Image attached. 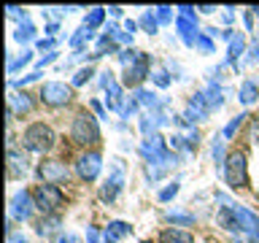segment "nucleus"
<instances>
[{
    "label": "nucleus",
    "mask_w": 259,
    "mask_h": 243,
    "mask_svg": "<svg viewBox=\"0 0 259 243\" xmlns=\"http://www.w3.org/2000/svg\"><path fill=\"white\" fill-rule=\"evenodd\" d=\"M216 202H222V211H219V224L227 227V230L232 232H243L248 235L251 240H259V216L251 214L248 208L238 206L235 200H230L227 194L216 192Z\"/></svg>",
    "instance_id": "obj_1"
},
{
    "label": "nucleus",
    "mask_w": 259,
    "mask_h": 243,
    "mask_svg": "<svg viewBox=\"0 0 259 243\" xmlns=\"http://www.w3.org/2000/svg\"><path fill=\"white\" fill-rule=\"evenodd\" d=\"M22 143H24V149H27V151L46 154L54 146V130L49 125H44V122H35V125H30L22 133Z\"/></svg>",
    "instance_id": "obj_2"
},
{
    "label": "nucleus",
    "mask_w": 259,
    "mask_h": 243,
    "mask_svg": "<svg viewBox=\"0 0 259 243\" xmlns=\"http://www.w3.org/2000/svg\"><path fill=\"white\" fill-rule=\"evenodd\" d=\"M70 135H73V141L81 143V146H95L97 141H100V127H97V119L89 116L87 111L76 113L73 127H70Z\"/></svg>",
    "instance_id": "obj_3"
},
{
    "label": "nucleus",
    "mask_w": 259,
    "mask_h": 243,
    "mask_svg": "<svg viewBox=\"0 0 259 243\" xmlns=\"http://www.w3.org/2000/svg\"><path fill=\"white\" fill-rule=\"evenodd\" d=\"M224 181L232 189H243L248 186V165H246V154L243 151H232L224 162Z\"/></svg>",
    "instance_id": "obj_4"
},
{
    "label": "nucleus",
    "mask_w": 259,
    "mask_h": 243,
    "mask_svg": "<svg viewBox=\"0 0 259 243\" xmlns=\"http://www.w3.org/2000/svg\"><path fill=\"white\" fill-rule=\"evenodd\" d=\"M32 200H35V208L40 211L44 216H52L57 208L62 206V189L60 186H54V184H40L32 189Z\"/></svg>",
    "instance_id": "obj_5"
},
{
    "label": "nucleus",
    "mask_w": 259,
    "mask_h": 243,
    "mask_svg": "<svg viewBox=\"0 0 259 243\" xmlns=\"http://www.w3.org/2000/svg\"><path fill=\"white\" fill-rule=\"evenodd\" d=\"M40 100L46 105H52V108H60V105H68L70 97H73V89L68 84H62V81H49V84L40 87Z\"/></svg>",
    "instance_id": "obj_6"
},
{
    "label": "nucleus",
    "mask_w": 259,
    "mask_h": 243,
    "mask_svg": "<svg viewBox=\"0 0 259 243\" xmlns=\"http://www.w3.org/2000/svg\"><path fill=\"white\" fill-rule=\"evenodd\" d=\"M38 176H40V184H54V186H60L68 181V176H70V170L65 162L60 159H46V162H40L38 165Z\"/></svg>",
    "instance_id": "obj_7"
},
{
    "label": "nucleus",
    "mask_w": 259,
    "mask_h": 243,
    "mask_svg": "<svg viewBox=\"0 0 259 243\" xmlns=\"http://www.w3.org/2000/svg\"><path fill=\"white\" fill-rule=\"evenodd\" d=\"M121 189H124V165H121L119 159H113L111 176H108V181H105L103 189H100V200L103 202H113V200L119 197Z\"/></svg>",
    "instance_id": "obj_8"
},
{
    "label": "nucleus",
    "mask_w": 259,
    "mask_h": 243,
    "mask_svg": "<svg viewBox=\"0 0 259 243\" xmlns=\"http://www.w3.org/2000/svg\"><path fill=\"white\" fill-rule=\"evenodd\" d=\"M100 87L105 89V95H108V97H105L108 108L121 113V108H124V92H121V84H119L116 78H113V73H111V70L100 73Z\"/></svg>",
    "instance_id": "obj_9"
},
{
    "label": "nucleus",
    "mask_w": 259,
    "mask_h": 243,
    "mask_svg": "<svg viewBox=\"0 0 259 243\" xmlns=\"http://www.w3.org/2000/svg\"><path fill=\"white\" fill-rule=\"evenodd\" d=\"M32 208H35V200H32L30 189H19L11 197V219L14 222H27L32 216Z\"/></svg>",
    "instance_id": "obj_10"
},
{
    "label": "nucleus",
    "mask_w": 259,
    "mask_h": 243,
    "mask_svg": "<svg viewBox=\"0 0 259 243\" xmlns=\"http://www.w3.org/2000/svg\"><path fill=\"white\" fill-rule=\"evenodd\" d=\"M76 170H78V176L84 178V181H95V178L100 176V170H103V154L100 151L81 154L78 162H76Z\"/></svg>",
    "instance_id": "obj_11"
},
{
    "label": "nucleus",
    "mask_w": 259,
    "mask_h": 243,
    "mask_svg": "<svg viewBox=\"0 0 259 243\" xmlns=\"http://www.w3.org/2000/svg\"><path fill=\"white\" fill-rule=\"evenodd\" d=\"M146 76H149V54L141 52V57L124 68V84L127 87H138Z\"/></svg>",
    "instance_id": "obj_12"
},
{
    "label": "nucleus",
    "mask_w": 259,
    "mask_h": 243,
    "mask_svg": "<svg viewBox=\"0 0 259 243\" xmlns=\"http://www.w3.org/2000/svg\"><path fill=\"white\" fill-rule=\"evenodd\" d=\"M210 116V105L205 103V95L197 92V95H192V100L189 105H186V111H184V119L189 122V125H194V122H205Z\"/></svg>",
    "instance_id": "obj_13"
},
{
    "label": "nucleus",
    "mask_w": 259,
    "mask_h": 243,
    "mask_svg": "<svg viewBox=\"0 0 259 243\" xmlns=\"http://www.w3.org/2000/svg\"><path fill=\"white\" fill-rule=\"evenodd\" d=\"M176 27H178V35H181V40H184L186 46H194V44H197V38H200L197 19H189V16L178 14V16H176Z\"/></svg>",
    "instance_id": "obj_14"
},
{
    "label": "nucleus",
    "mask_w": 259,
    "mask_h": 243,
    "mask_svg": "<svg viewBox=\"0 0 259 243\" xmlns=\"http://www.w3.org/2000/svg\"><path fill=\"white\" fill-rule=\"evenodd\" d=\"M32 111V100L27 92H11L8 95V113L11 116H24Z\"/></svg>",
    "instance_id": "obj_15"
},
{
    "label": "nucleus",
    "mask_w": 259,
    "mask_h": 243,
    "mask_svg": "<svg viewBox=\"0 0 259 243\" xmlns=\"http://www.w3.org/2000/svg\"><path fill=\"white\" fill-rule=\"evenodd\" d=\"M27 170H30V165H27V157L24 154H19V151H8V176L11 178H22V176H27Z\"/></svg>",
    "instance_id": "obj_16"
},
{
    "label": "nucleus",
    "mask_w": 259,
    "mask_h": 243,
    "mask_svg": "<svg viewBox=\"0 0 259 243\" xmlns=\"http://www.w3.org/2000/svg\"><path fill=\"white\" fill-rule=\"evenodd\" d=\"M60 227H62V219L57 214H52V216H44L35 224V232L40 235V238H52V235L57 238V235H60Z\"/></svg>",
    "instance_id": "obj_17"
},
{
    "label": "nucleus",
    "mask_w": 259,
    "mask_h": 243,
    "mask_svg": "<svg viewBox=\"0 0 259 243\" xmlns=\"http://www.w3.org/2000/svg\"><path fill=\"white\" fill-rule=\"evenodd\" d=\"M243 54H246V35H243V32H235L232 40H230V49H227V62L235 65Z\"/></svg>",
    "instance_id": "obj_18"
},
{
    "label": "nucleus",
    "mask_w": 259,
    "mask_h": 243,
    "mask_svg": "<svg viewBox=\"0 0 259 243\" xmlns=\"http://www.w3.org/2000/svg\"><path fill=\"white\" fill-rule=\"evenodd\" d=\"M124 235H130V224L127 222H111L108 227H105V232H103V240L105 243H116L121 240Z\"/></svg>",
    "instance_id": "obj_19"
},
{
    "label": "nucleus",
    "mask_w": 259,
    "mask_h": 243,
    "mask_svg": "<svg viewBox=\"0 0 259 243\" xmlns=\"http://www.w3.org/2000/svg\"><path fill=\"white\" fill-rule=\"evenodd\" d=\"M202 95H205V103L210 105V111H216L224 105V92H222V87H216V81H210V84L202 89Z\"/></svg>",
    "instance_id": "obj_20"
},
{
    "label": "nucleus",
    "mask_w": 259,
    "mask_h": 243,
    "mask_svg": "<svg viewBox=\"0 0 259 243\" xmlns=\"http://www.w3.org/2000/svg\"><path fill=\"white\" fill-rule=\"evenodd\" d=\"M256 97H259V87H256V84H254V81H251V78H246V81H243V84H240L238 100H240L243 105H251V103L256 100Z\"/></svg>",
    "instance_id": "obj_21"
},
{
    "label": "nucleus",
    "mask_w": 259,
    "mask_h": 243,
    "mask_svg": "<svg viewBox=\"0 0 259 243\" xmlns=\"http://www.w3.org/2000/svg\"><path fill=\"white\" fill-rule=\"evenodd\" d=\"M32 38H35V27H32V22H30V16H27V19H22V24L16 27L14 40H19V44H30Z\"/></svg>",
    "instance_id": "obj_22"
},
{
    "label": "nucleus",
    "mask_w": 259,
    "mask_h": 243,
    "mask_svg": "<svg viewBox=\"0 0 259 243\" xmlns=\"http://www.w3.org/2000/svg\"><path fill=\"white\" fill-rule=\"evenodd\" d=\"M162 243H194V238L189 232L184 230H176V227H170V230L162 232Z\"/></svg>",
    "instance_id": "obj_23"
},
{
    "label": "nucleus",
    "mask_w": 259,
    "mask_h": 243,
    "mask_svg": "<svg viewBox=\"0 0 259 243\" xmlns=\"http://www.w3.org/2000/svg\"><path fill=\"white\" fill-rule=\"evenodd\" d=\"M165 219H167L173 227H192V224H194V216H192V214H181V211H167Z\"/></svg>",
    "instance_id": "obj_24"
},
{
    "label": "nucleus",
    "mask_w": 259,
    "mask_h": 243,
    "mask_svg": "<svg viewBox=\"0 0 259 243\" xmlns=\"http://www.w3.org/2000/svg\"><path fill=\"white\" fill-rule=\"evenodd\" d=\"M92 38H95V32L89 30L87 24H81V27L76 30V35H73V38L68 40V44H70L73 49H81V46H84V44H89V40H92Z\"/></svg>",
    "instance_id": "obj_25"
},
{
    "label": "nucleus",
    "mask_w": 259,
    "mask_h": 243,
    "mask_svg": "<svg viewBox=\"0 0 259 243\" xmlns=\"http://www.w3.org/2000/svg\"><path fill=\"white\" fill-rule=\"evenodd\" d=\"M103 19H105V8H92V11L87 14L84 24L89 30H95V27H100V24H103Z\"/></svg>",
    "instance_id": "obj_26"
},
{
    "label": "nucleus",
    "mask_w": 259,
    "mask_h": 243,
    "mask_svg": "<svg viewBox=\"0 0 259 243\" xmlns=\"http://www.w3.org/2000/svg\"><path fill=\"white\" fill-rule=\"evenodd\" d=\"M105 35L111 40H119V44H133V35H130V32H121L116 24H108V27H105Z\"/></svg>",
    "instance_id": "obj_27"
},
{
    "label": "nucleus",
    "mask_w": 259,
    "mask_h": 243,
    "mask_svg": "<svg viewBox=\"0 0 259 243\" xmlns=\"http://www.w3.org/2000/svg\"><path fill=\"white\" fill-rule=\"evenodd\" d=\"M210 154H213L216 165H224V162H227V157H224V141H222V135H213V146H210Z\"/></svg>",
    "instance_id": "obj_28"
},
{
    "label": "nucleus",
    "mask_w": 259,
    "mask_h": 243,
    "mask_svg": "<svg viewBox=\"0 0 259 243\" xmlns=\"http://www.w3.org/2000/svg\"><path fill=\"white\" fill-rule=\"evenodd\" d=\"M248 116H246V113H238V116H232V122H230V125H227L224 127V138H235V133H238V130L243 127V122H246Z\"/></svg>",
    "instance_id": "obj_29"
},
{
    "label": "nucleus",
    "mask_w": 259,
    "mask_h": 243,
    "mask_svg": "<svg viewBox=\"0 0 259 243\" xmlns=\"http://www.w3.org/2000/svg\"><path fill=\"white\" fill-rule=\"evenodd\" d=\"M141 27L149 32V35H154V32L159 30V22H157V16H154L151 11H146L143 16H141Z\"/></svg>",
    "instance_id": "obj_30"
},
{
    "label": "nucleus",
    "mask_w": 259,
    "mask_h": 243,
    "mask_svg": "<svg viewBox=\"0 0 259 243\" xmlns=\"http://www.w3.org/2000/svg\"><path fill=\"white\" fill-rule=\"evenodd\" d=\"M30 60H32V52H22L19 57H16V60H11V62H8V73L14 76V73L19 70V68H24V65H27Z\"/></svg>",
    "instance_id": "obj_31"
},
{
    "label": "nucleus",
    "mask_w": 259,
    "mask_h": 243,
    "mask_svg": "<svg viewBox=\"0 0 259 243\" xmlns=\"http://www.w3.org/2000/svg\"><path fill=\"white\" fill-rule=\"evenodd\" d=\"M154 16H157L159 24H167V22H173V8L170 6H157L154 8Z\"/></svg>",
    "instance_id": "obj_32"
},
{
    "label": "nucleus",
    "mask_w": 259,
    "mask_h": 243,
    "mask_svg": "<svg viewBox=\"0 0 259 243\" xmlns=\"http://www.w3.org/2000/svg\"><path fill=\"white\" fill-rule=\"evenodd\" d=\"M194 49H200L202 54H213V40H210V35H205V32H200V38H197V44H194Z\"/></svg>",
    "instance_id": "obj_33"
},
{
    "label": "nucleus",
    "mask_w": 259,
    "mask_h": 243,
    "mask_svg": "<svg viewBox=\"0 0 259 243\" xmlns=\"http://www.w3.org/2000/svg\"><path fill=\"white\" fill-rule=\"evenodd\" d=\"M178 189H181V184H178V181H173V184H167L165 189L159 192V202H167V200H173L176 194H178Z\"/></svg>",
    "instance_id": "obj_34"
},
{
    "label": "nucleus",
    "mask_w": 259,
    "mask_h": 243,
    "mask_svg": "<svg viewBox=\"0 0 259 243\" xmlns=\"http://www.w3.org/2000/svg\"><path fill=\"white\" fill-rule=\"evenodd\" d=\"M151 78H154V84H157V87H162V89H165V87H170V73H167L165 68L154 70V73H151Z\"/></svg>",
    "instance_id": "obj_35"
},
{
    "label": "nucleus",
    "mask_w": 259,
    "mask_h": 243,
    "mask_svg": "<svg viewBox=\"0 0 259 243\" xmlns=\"http://www.w3.org/2000/svg\"><path fill=\"white\" fill-rule=\"evenodd\" d=\"M248 57H246V65H254V62H259V35L251 40V49L246 52Z\"/></svg>",
    "instance_id": "obj_36"
},
{
    "label": "nucleus",
    "mask_w": 259,
    "mask_h": 243,
    "mask_svg": "<svg viewBox=\"0 0 259 243\" xmlns=\"http://www.w3.org/2000/svg\"><path fill=\"white\" fill-rule=\"evenodd\" d=\"M92 68H81L78 73H76V76H73V87H81V84H87V81L89 78H92Z\"/></svg>",
    "instance_id": "obj_37"
},
{
    "label": "nucleus",
    "mask_w": 259,
    "mask_h": 243,
    "mask_svg": "<svg viewBox=\"0 0 259 243\" xmlns=\"http://www.w3.org/2000/svg\"><path fill=\"white\" fill-rule=\"evenodd\" d=\"M54 243H81V238H78L76 232H60L54 238Z\"/></svg>",
    "instance_id": "obj_38"
},
{
    "label": "nucleus",
    "mask_w": 259,
    "mask_h": 243,
    "mask_svg": "<svg viewBox=\"0 0 259 243\" xmlns=\"http://www.w3.org/2000/svg\"><path fill=\"white\" fill-rule=\"evenodd\" d=\"M35 46L40 49V52H44V49H46V52L52 54V52H54V46H57V40H54V38H40V40H38Z\"/></svg>",
    "instance_id": "obj_39"
},
{
    "label": "nucleus",
    "mask_w": 259,
    "mask_h": 243,
    "mask_svg": "<svg viewBox=\"0 0 259 243\" xmlns=\"http://www.w3.org/2000/svg\"><path fill=\"white\" fill-rule=\"evenodd\" d=\"M87 243H100V230L97 227H89L87 230Z\"/></svg>",
    "instance_id": "obj_40"
},
{
    "label": "nucleus",
    "mask_w": 259,
    "mask_h": 243,
    "mask_svg": "<svg viewBox=\"0 0 259 243\" xmlns=\"http://www.w3.org/2000/svg\"><path fill=\"white\" fill-rule=\"evenodd\" d=\"M197 8H192V6H178V14H184V16H189V19H197Z\"/></svg>",
    "instance_id": "obj_41"
},
{
    "label": "nucleus",
    "mask_w": 259,
    "mask_h": 243,
    "mask_svg": "<svg viewBox=\"0 0 259 243\" xmlns=\"http://www.w3.org/2000/svg\"><path fill=\"white\" fill-rule=\"evenodd\" d=\"M54 60H57V52H52V54H46V57H44V60H40V62H38V70H44V68H46V65H49V62H54Z\"/></svg>",
    "instance_id": "obj_42"
},
{
    "label": "nucleus",
    "mask_w": 259,
    "mask_h": 243,
    "mask_svg": "<svg viewBox=\"0 0 259 243\" xmlns=\"http://www.w3.org/2000/svg\"><path fill=\"white\" fill-rule=\"evenodd\" d=\"M251 141H259V116L251 122Z\"/></svg>",
    "instance_id": "obj_43"
},
{
    "label": "nucleus",
    "mask_w": 259,
    "mask_h": 243,
    "mask_svg": "<svg viewBox=\"0 0 259 243\" xmlns=\"http://www.w3.org/2000/svg\"><path fill=\"white\" fill-rule=\"evenodd\" d=\"M8 243H27L22 232H8Z\"/></svg>",
    "instance_id": "obj_44"
},
{
    "label": "nucleus",
    "mask_w": 259,
    "mask_h": 243,
    "mask_svg": "<svg viewBox=\"0 0 259 243\" xmlns=\"http://www.w3.org/2000/svg\"><path fill=\"white\" fill-rule=\"evenodd\" d=\"M92 108H95L97 113H100V119H105V108H103V105L97 103V100H92Z\"/></svg>",
    "instance_id": "obj_45"
},
{
    "label": "nucleus",
    "mask_w": 259,
    "mask_h": 243,
    "mask_svg": "<svg viewBox=\"0 0 259 243\" xmlns=\"http://www.w3.org/2000/svg\"><path fill=\"white\" fill-rule=\"evenodd\" d=\"M135 27H138V24H135L133 19H127V22H124V30L130 32V35H133V32H135Z\"/></svg>",
    "instance_id": "obj_46"
},
{
    "label": "nucleus",
    "mask_w": 259,
    "mask_h": 243,
    "mask_svg": "<svg viewBox=\"0 0 259 243\" xmlns=\"http://www.w3.org/2000/svg\"><path fill=\"white\" fill-rule=\"evenodd\" d=\"M108 14H111V16H121V14H124V11H121L119 6H111V8H108Z\"/></svg>",
    "instance_id": "obj_47"
},
{
    "label": "nucleus",
    "mask_w": 259,
    "mask_h": 243,
    "mask_svg": "<svg viewBox=\"0 0 259 243\" xmlns=\"http://www.w3.org/2000/svg\"><path fill=\"white\" fill-rule=\"evenodd\" d=\"M197 11H202V14H213V11H216V8H213V6H200V8H197Z\"/></svg>",
    "instance_id": "obj_48"
},
{
    "label": "nucleus",
    "mask_w": 259,
    "mask_h": 243,
    "mask_svg": "<svg viewBox=\"0 0 259 243\" xmlns=\"http://www.w3.org/2000/svg\"><path fill=\"white\" fill-rule=\"evenodd\" d=\"M143 243H151V240H143Z\"/></svg>",
    "instance_id": "obj_49"
}]
</instances>
